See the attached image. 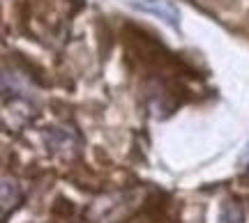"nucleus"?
<instances>
[{"label":"nucleus","mask_w":249,"mask_h":223,"mask_svg":"<svg viewBox=\"0 0 249 223\" xmlns=\"http://www.w3.org/2000/svg\"><path fill=\"white\" fill-rule=\"evenodd\" d=\"M134 9L148 12L152 16H160L166 26L178 28L180 26V9L173 0H132L129 2Z\"/></svg>","instance_id":"1"},{"label":"nucleus","mask_w":249,"mask_h":223,"mask_svg":"<svg viewBox=\"0 0 249 223\" xmlns=\"http://www.w3.org/2000/svg\"><path fill=\"white\" fill-rule=\"evenodd\" d=\"M217 223H245V209L235 200H224L219 207V219Z\"/></svg>","instance_id":"2"},{"label":"nucleus","mask_w":249,"mask_h":223,"mask_svg":"<svg viewBox=\"0 0 249 223\" xmlns=\"http://www.w3.org/2000/svg\"><path fill=\"white\" fill-rule=\"evenodd\" d=\"M21 200V189H18L17 182H9V179H2V219L9 216V207L14 209Z\"/></svg>","instance_id":"3"},{"label":"nucleus","mask_w":249,"mask_h":223,"mask_svg":"<svg viewBox=\"0 0 249 223\" xmlns=\"http://www.w3.org/2000/svg\"><path fill=\"white\" fill-rule=\"evenodd\" d=\"M242 168L249 173V147H247V152H245V157H242Z\"/></svg>","instance_id":"4"}]
</instances>
